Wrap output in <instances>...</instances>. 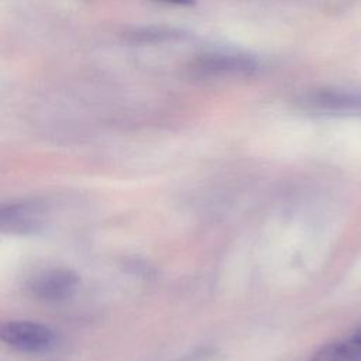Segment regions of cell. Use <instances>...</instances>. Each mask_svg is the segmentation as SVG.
<instances>
[{"label": "cell", "instance_id": "obj_6", "mask_svg": "<svg viewBox=\"0 0 361 361\" xmlns=\"http://www.w3.org/2000/svg\"><path fill=\"white\" fill-rule=\"evenodd\" d=\"M309 361H361V324L345 338L320 347Z\"/></svg>", "mask_w": 361, "mask_h": 361}, {"label": "cell", "instance_id": "obj_8", "mask_svg": "<svg viewBox=\"0 0 361 361\" xmlns=\"http://www.w3.org/2000/svg\"><path fill=\"white\" fill-rule=\"evenodd\" d=\"M166 4H175V6H192L196 0H157Z\"/></svg>", "mask_w": 361, "mask_h": 361}, {"label": "cell", "instance_id": "obj_5", "mask_svg": "<svg viewBox=\"0 0 361 361\" xmlns=\"http://www.w3.org/2000/svg\"><path fill=\"white\" fill-rule=\"evenodd\" d=\"M0 223L3 233L30 234L39 230L42 212L35 203L18 202L1 206Z\"/></svg>", "mask_w": 361, "mask_h": 361}, {"label": "cell", "instance_id": "obj_2", "mask_svg": "<svg viewBox=\"0 0 361 361\" xmlns=\"http://www.w3.org/2000/svg\"><path fill=\"white\" fill-rule=\"evenodd\" d=\"M192 76L199 79H224L250 76L258 69V61L243 52L212 51L197 55L188 66Z\"/></svg>", "mask_w": 361, "mask_h": 361}, {"label": "cell", "instance_id": "obj_7", "mask_svg": "<svg viewBox=\"0 0 361 361\" xmlns=\"http://www.w3.org/2000/svg\"><path fill=\"white\" fill-rule=\"evenodd\" d=\"M183 32L173 27L151 25L141 27L124 34V39L131 44H159L166 41H175L183 38Z\"/></svg>", "mask_w": 361, "mask_h": 361}, {"label": "cell", "instance_id": "obj_4", "mask_svg": "<svg viewBox=\"0 0 361 361\" xmlns=\"http://www.w3.org/2000/svg\"><path fill=\"white\" fill-rule=\"evenodd\" d=\"M27 292L31 298L56 303L75 295L79 288V276L69 268L52 267L37 271L27 281Z\"/></svg>", "mask_w": 361, "mask_h": 361}, {"label": "cell", "instance_id": "obj_1", "mask_svg": "<svg viewBox=\"0 0 361 361\" xmlns=\"http://www.w3.org/2000/svg\"><path fill=\"white\" fill-rule=\"evenodd\" d=\"M0 338L14 351L30 355L48 354L54 351L59 343L58 334L49 326L24 319L3 323L0 329Z\"/></svg>", "mask_w": 361, "mask_h": 361}, {"label": "cell", "instance_id": "obj_3", "mask_svg": "<svg viewBox=\"0 0 361 361\" xmlns=\"http://www.w3.org/2000/svg\"><path fill=\"white\" fill-rule=\"evenodd\" d=\"M299 103L314 114L361 116V89L320 87L307 92Z\"/></svg>", "mask_w": 361, "mask_h": 361}]
</instances>
